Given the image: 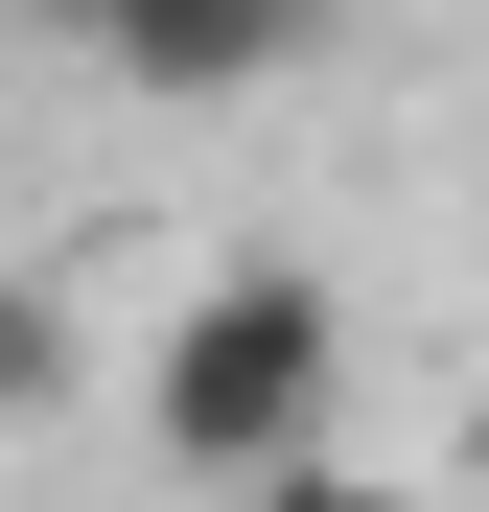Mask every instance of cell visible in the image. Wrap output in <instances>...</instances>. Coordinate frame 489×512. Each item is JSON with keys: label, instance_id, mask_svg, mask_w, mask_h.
I'll list each match as a JSON object with an SVG mask.
<instances>
[{"label": "cell", "instance_id": "obj_1", "mask_svg": "<svg viewBox=\"0 0 489 512\" xmlns=\"http://www.w3.org/2000/svg\"><path fill=\"white\" fill-rule=\"evenodd\" d=\"M326 419H350V303H326L303 256H210V280L163 303V350H140V443L257 512V489L326 466Z\"/></svg>", "mask_w": 489, "mask_h": 512}, {"label": "cell", "instance_id": "obj_2", "mask_svg": "<svg viewBox=\"0 0 489 512\" xmlns=\"http://www.w3.org/2000/svg\"><path fill=\"white\" fill-rule=\"evenodd\" d=\"M24 24L70 47V70H117V94H280V70L326 47V0H24Z\"/></svg>", "mask_w": 489, "mask_h": 512}, {"label": "cell", "instance_id": "obj_3", "mask_svg": "<svg viewBox=\"0 0 489 512\" xmlns=\"http://www.w3.org/2000/svg\"><path fill=\"white\" fill-rule=\"evenodd\" d=\"M24 396H47V303L0 280V419H24Z\"/></svg>", "mask_w": 489, "mask_h": 512}, {"label": "cell", "instance_id": "obj_4", "mask_svg": "<svg viewBox=\"0 0 489 512\" xmlns=\"http://www.w3.org/2000/svg\"><path fill=\"white\" fill-rule=\"evenodd\" d=\"M257 512H420V489H373V466H303V489H257Z\"/></svg>", "mask_w": 489, "mask_h": 512}]
</instances>
